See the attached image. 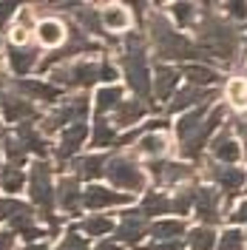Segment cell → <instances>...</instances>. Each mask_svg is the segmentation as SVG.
Masks as SVG:
<instances>
[{"instance_id":"obj_1","label":"cell","mask_w":247,"mask_h":250,"mask_svg":"<svg viewBox=\"0 0 247 250\" xmlns=\"http://www.w3.org/2000/svg\"><path fill=\"white\" fill-rule=\"evenodd\" d=\"M199 20H196V48L202 51V57L207 60V65L216 68V62L222 65H233L239 57V46H242V31L233 26L222 12H213V6H199Z\"/></svg>"},{"instance_id":"obj_2","label":"cell","mask_w":247,"mask_h":250,"mask_svg":"<svg viewBox=\"0 0 247 250\" xmlns=\"http://www.w3.org/2000/svg\"><path fill=\"white\" fill-rule=\"evenodd\" d=\"M145 29H148L151 46H154L159 60H176L182 65L185 62H207L202 57V51L196 48V43L187 34H182L162 12H151L145 17Z\"/></svg>"},{"instance_id":"obj_3","label":"cell","mask_w":247,"mask_h":250,"mask_svg":"<svg viewBox=\"0 0 247 250\" xmlns=\"http://www.w3.org/2000/svg\"><path fill=\"white\" fill-rule=\"evenodd\" d=\"M120 71H123L128 88L134 91L137 100L145 105H151V94H154V74L148 65V48H145V34L128 31L123 37V57H120Z\"/></svg>"},{"instance_id":"obj_4","label":"cell","mask_w":247,"mask_h":250,"mask_svg":"<svg viewBox=\"0 0 247 250\" xmlns=\"http://www.w3.org/2000/svg\"><path fill=\"white\" fill-rule=\"evenodd\" d=\"M29 196L31 205L40 210L48 222V233H57V216H54V182H51V165L48 159H34L29 168Z\"/></svg>"},{"instance_id":"obj_5","label":"cell","mask_w":247,"mask_h":250,"mask_svg":"<svg viewBox=\"0 0 247 250\" xmlns=\"http://www.w3.org/2000/svg\"><path fill=\"white\" fill-rule=\"evenodd\" d=\"M103 173L108 176L111 188L125 190L128 196L131 193H142L145 190V182H148L145 168L128 154H108V162H105V171Z\"/></svg>"},{"instance_id":"obj_6","label":"cell","mask_w":247,"mask_h":250,"mask_svg":"<svg viewBox=\"0 0 247 250\" xmlns=\"http://www.w3.org/2000/svg\"><path fill=\"white\" fill-rule=\"evenodd\" d=\"M225 114H227V105L225 103H216L213 108L207 111V117H205V123L187 137V140H182L179 145V151H182V156H185L187 162H196L202 156V151H205V145H210V140L216 137V131L225 125Z\"/></svg>"},{"instance_id":"obj_7","label":"cell","mask_w":247,"mask_h":250,"mask_svg":"<svg viewBox=\"0 0 247 250\" xmlns=\"http://www.w3.org/2000/svg\"><path fill=\"white\" fill-rule=\"evenodd\" d=\"M94 83H100V62L91 60H74L51 68V85L57 88H91Z\"/></svg>"},{"instance_id":"obj_8","label":"cell","mask_w":247,"mask_h":250,"mask_svg":"<svg viewBox=\"0 0 247 250\" xmlns=\"http://www.w3.org/2000/svg\"><path fill=\"white\" fill-rule=\"evenodd\" d=\"M88 111H91V103H88L85 94H77V97H71V100H65V103H57L54 111L43 120V131L51 134V131H65L68 125L85 123Z\"/></svg>"},{"instance_id":"obj_9","label":"cell","mask_w":247,"mask_h":250,"mask_svg":"<svg viewBox=\"0 0 247 250\" xmlns=\"http://www.w3.org/2000/svg\"><path fill=\"white\" fill-rule=\"evenodd\" d=\"M225 210H227V205H225V196L219 193V188H210V185H199L196 188L193 213H196V219H199L202 225L213 228L216 222H222Z\"/></svg>"},{"instance_id":"obj_10","label":"cell","mask_w":247,"mask_h":250,"mask_svg":"<svg viewBox=\"0 0 247 250\" xmlns=\"http://www.w3.org/2000/svg\"><path fill=\"white\" fill-rule=\"evenodd\" d=\"M145 171L154 176V182L159 188L182 185L187 179H193V165L190 162H176V159H151Z\"/></svg>"},{"instance_id":"obj_11","label":"cell","mask_w":247,"mask_h":250,"mask_svg":"<svg viewBox=\"0 0 247 250\" xmlns=\"http://www.w3.org/2000/svg\"><path fill=\"white\" fill-rule=\"evenodd\" d=\"M207 148H210L213 162H219V165H239V159L245 156L242 154V145H239V137H236V131H233V123L222 125Z\"/></svg>"},{"instance_id":"obj_12","label":"cell","mask_w":247,"mask_h":250,"mask_svg":"<svg viewBox=\"0 0 247 250\" xmlns=\"http://www.w3.org/2000/svg\"><path fill=\"white\" fill-rule=\"evenodd\" d=\"M207 173H210V179L216 182L219 193L233 202V196L247 185V171H242L239 165H219V162H210L207 165Z\"/></svg>"},{"instance_id":"obj_13","label":"cell","mask_w":247,"mask_h":250,"mask_svg":"<svg viewBox=\"0 0 247 250\" xmlns=\"http://www.w3.org/2000/svg\"><path fill=\"white\" fill-rule=\"evenodd\" d=\"M148 228H151V222L137 210H125L120 213V222H117V228H114V239L120 242V245H131V248H137L139 242L148 236Z\"/></svg>"},{"instance_id":"obj_14","label":"cell","mask_w":247,"mask_h":250,"mask_svg":"<svg viewBox=\"0 0 247 250\" xmlns=\"http://www.w3.org/2000/svg\"><path fill=\"white\" fill-rule=\"evenodd\" d=\"M9 88L17 91L20 97H26L29 103H46V105H57L60 103V88L51 85L46 80H9Z\"/></svg>"},{"instance_id":"obj_15","label":"cell","mask_w":247,"mask_h":250,"mask_svg":"<svg viewBox=\"0 0 247 250\" xmlns=\"http://www.w3.org/2000/svg\"><path fill=\"white\" fill-rule=\"evenodd\" d=\"M219 97L216 88H196V85H185L176 88V94L170 97L168 111L170 114H185V111L196 108V105H213V100Z\"/></svg>"},{"instance_id":"obj_16","label":"cell","mask_w":247,"mask_h":250,"mask_svg":"<svg viewBox=\"0 0 247 250\" xmlns=\"http://www.w3.org/2000/svg\"><path fill=\"white\" fill-rule=\"evenodd\" d=\"M131 202L128 193H120L114 188L105 185H88L82 190V208L88 210H108V208H123V205Z\"/></svg>"},{"instance_id":"obj_17","label":"cell","mask_w":247,"mask_h":250,"mask_svg":"<svg viewBox=\"0 0 247 250\" xmlns=\"http://www.w3.org/2000/svg\"><path fill=\"white\" fill-rule=\"evenodd\" d=\"M71 15H74L77 29L82 31V34H88L91 40L105 37L111 46H117V40H114L111 34H105V26H103V17H100V9H97V6H91V3H77V6L71 9Z\"/></svg>"},{"instance_id":"obj_18","label":"cell","mask_w":247,"mask_h":250,"mask_svg":"<svg viewBox=\"0 0 247 250\" xmlns=\"http://www.w3.org/2000/svg\"><path fill=\"white\" fill-rule=\"evenodd\" d=\"M85 140H88V125H85V123L68 125V128H65V131L60 134V142H57V148H54V159H57V165L62 168L68 159H74Z\"/></svg>"},{"instance_id":"obj_19","label":"cell","mask_w":247,"mask_h":250,"mask_svg":"<svg viewBox=\"0 0 247 250\" xmlns=\"http://www.w3.org/2000/svg\"><path fill=\"white\" fill-rule=\"evenodd\" d=\"M0 111H3V117L9 120V123H29L31 117H37V108H34V103H29L26 97H20L17 91H12L9 85H6V91L0 94Z\"/></svg>"},{"instance_id":"obj_20","label":"cell","mask_w":247,"mask_h":250,"mask_svg":"<svg viewBox=\"0 0 247 250\" xmlns=\"http://www.w3.org/2000/svg\"><path fill=\"white\" fill-rule=\"evenodd\" d=\"M54 205L65 213H71V216H77L82 210V190H80L77 176H62L54 185Z\"/></svg>"},{"instance_id":"obj_21","label":"cell","mask_w":247,"mask_h":250,"mask_svg":"<svg viewBox=\"0 0 247 250\" xmlns=\"http://www.w3.org/2000/svg\"><path fill=\"white\" fill-rule=\"evenodd\" d=\"M6 60H9L12 74L23 80L40 65V51L34 46H26V43H23V46H15V43H12V46L6 48Z\"/></svg>"},{"instance_id":"obj_22","label":"cell","mask_w":247,"mask_h":250,"mask_svg":"<svg viewBox=\"0 0 247 250\" xmlns=\"http://www.w3.org/2000/svg\"><path fill=\"white\" fill-rule=\"evenodd\" d=\"M179 77H185L187 85H196V88H216L222 83L219 68L205 65V62H185V65H179Z\"/></svg>"},{"instance_id":"obj_23","label":"cell","mask_w":247,"mask_h":250,"mask_svg":"<svg viewBox=\"0 0 247 250\" xmlns=\"http://www.w3.org/2000/svg\"><path fill=\"white\" fill-rule=\"evenodd\" d=\"M154 97L156 100H162V103H170V97L176 94L179 88V68L176 65H168V62H159L154 71Z\"/></svg>"},{"instance_id":"obj_24","label":"cell","mask_w":247,"mask_h":250,"mask_svg":"<svg viewBox=\"0 0 247 250\" xmlns=\"http://www.w3.org/2000/svg\"><path fill=\"white\" fill-rule=\"evenodd\" d=\"M15 137H17V142L23 145V151L26 154H34L37 159H46L48 156V142H46V137H43V131L37 128V125H31V120L29 123H20L15 128Z\"/></svg>"},{"instance_id":"obj_25","label":"cell","mask_w":247,"mask_h":250,"mask_svg":"<svg viewBox=\"0 0 247 250\" xmlns=\"http://www.w3.org/2000/svg\"><path fill=\"white\" fill-rule=\"evenodd\" d=\"M105 162H108V154H88V156H77L74 162H71V176H77L80 182L85 179V182H91L97 176H103L105 171Z\"/></svg>"},{"instance_id":"obj_26","label":"cell","mask_w":247,"mask_h":250,"mask_svg":"<svg viewBox=\"0 0 247 250\" xmlns=\"http://www.w3.org/2000/svg\"><path fill=\"white\" fill-rule=\"evenodd\" d=\"M65 37H68V26L57 17H46L37 23V40L46 48H60L65 43Z\"/></svg>"},{"instance_id":"obj_27","label":"cell","mask_w":247,"mask_h":250,"mask_svg":"<svg viewBox=\"0 0 247 250\" xmlns=\"http://www.w3.org/2000/svg\"><path fill=\"white\" fill-rule=\"evenodd\" d=\"M148 114V105L142 103V100H123L117 111H114V128H131V125H137L142 117Z\"/></svg>"},{"instance_id":"obj_28","label":"cell","mask_w":247,"mask_h":250,"mask_svg":"<svg viewBox=\"0 0 247 250\" xmlns=\"http://www.w3.org/2000/svg\"><path fill=\"white\" fill-rule=\"evenodd\" d=\"M148 233L154 236V242H170V239H182L187 233L185 219H156L151 222Z\"/></svg>"},{"instance_id":"obj_29","label":"cell","mask_w":247,"mask_h":250,"mask_svg":"<svg viewBox=\"0 0 247 250\" xmlns=\"http://www.w3.org/2000/svg\"><path fill=\"white\" fill-rule=\"evenodd\" d=\"M120 103H123V88H120L117 83L103 85V88H97V94H94V111H97V117L114 114Z\"/></svg>"},{"instance_id":"obj_30","label":"cell","mask_w":247,"mask_h":250,"mask_svg":"<svg viewBox=\"0 0 247 250\" xmlns=\"http://www.w3.org/2000/svg\"><path fill=\"white\" fill-rule=\"evenodd\" d=\"M123 137H117V128L105 123V117H97L91 125V148H120Z\"/></svg>"},{"instance_id":"obj_31","label":"cell","mask_w":247,"mask_h":250,"mask_svg":"<svg viewBox=\"0 0 247 250\" xmlns=\"http://www.w3.org/2000/svg\"><path fill=\"white\" fill-rule=\"evenodd\" d=\"M213 108V105H196V108L185 111V114H179V120H176V137H179V142L187 140L196 128H199L202 123H205V117H207V111Z\"/></svg>"},{"instance_id":"obj_32","label":"cell","mask_w":247,"mask_h":250,"mask_svg":"<svg viewBox=\"0 0 247 250\" xmlns=\"http://www.w3.org/2000/svg\"><path fill=\"white\" fill-rule=\"evenodd\" d=\"M139 213L145 219H156V216H168L170 213V196L162 193V190H151L142 196L139 202Z\"/></svg>"},{"instance_id":"obj_33","label":"cell","mask_w":247,"mask_h":250,"mask_svg":"<svg viewBox=\"0 0 247 250\" xmlns=\"http://www.w3.org/2000/svg\"><path fill=\"white\" fill-rule=\"evenodd\" d=\"M170 23L176 29H193L196 20H199V6L196 3H170Z\"/></svg>"},{"instance_id":"obj_34","label":"cell","mask_w":247,"mask_h":250,"mask_svg":"<svg viewBox=\"0 0 247 250\" xmlns=\"http://www.w3.org/2000/svg\"><path fill=\"white\" fill-rule=\"evenodd\" d=\"M100 17H103L105 31H128V26H131V15L125 12V6H120V3H108L100 12Z\"/></svg>"},{"instance_id":"obj_35","label":"cell","mask_w":247,"mask_h":250,"mask_svg":"<svg viewBox=\"0 0 247 250\" xmlns=\"http://www.w3.org/2000/svg\"><path fill=\"white\" fill-rule=\"evenodd\" d=\"M23 182H26V173L20 165H0V190L3 193H9V196H15L23 190Z\"/></svg>"},{"instance_id":"obj_36","label":"cell","mask_w":247,"mask_h":250,"mask_svg":"<svg viewBox=\"0 0 247 250\" xmlns=\"http://www.w3.org/2000/svg\"><path fill=\"white\" fill-rule=\"evenodd\" d=\"M114 219L111 216H103V213H97V216H85L80 222V230L85 236H91V239H105L108 233H114Z\"/></svg>"},{"instance_id":"obj_37","label":"cell","mask_w":247,"mask_h":250,"mask_svg":"<svg viewBox=\"0 0 247 250\" xmlns=\"http://www.w3.org/2000/svg\"><path fill=\"white\" fill-rule=\"evenodd\" d=\"M216 230L213 228H207V225H199V228H193L190 233H187L185 245L190 250H216Z\"/></svg>"},{"instance_id":"obj_38","label":"cell","mask_w":247,"mask_h":250,"mask_svg":"<svg viewBox=\"0 0 247 250\" xmlns=\"http://www.w3.org/2000/svg\"><path fill=\"white\" fill-rule=\"evenodd\" d=\"M165 148H168V140H165L159 131L145 134V137H139V140H137V151H139V154H145V156H151V159H162Z\"/></svg>"},{"instance_id":"obj_39","label":"cell","mask_w":247,"mask_h":250,"mask_svg":"<svg viewBox=\"0 0 247 250\" xmlns=\"http://www.w3.org/2000/svg\"><path fill=\"white\" fill-rule=\"evenodd\" d=\"M193 199H196V188L187 185V188H179L173 196H170V213L176 216H187L193 210Z\"/></svg>"},{"instance_id":"obj_40","label":"cell","mask_w":247,"mask_h":250,"mask_svg":"<svg viewBox=\"0 0 247 250\" xmlns=\"http://www.w3.org/2000/svg\"><path fill=\"white\" fill-rule=\"evenodd\" d=\"M0 151H3V156H6V159H9V165H20V168L26 165V156H29V154L23 151V145L17 142L15 134H6V137H3V142H0Z\"/></svg>"},{"instance_id":"obj_41","label":"cell","mask_w":247,"mask_h":250,"mask_svg":"<svg viewBox=\"0 0 247 250\" xmlns=\"http://www.w3.org/2000/svg\"><path fill=\"white\" fill-rule=\"evenodd\" d=\"M23 213H34L31 205L20 202L15 196H3V199H0V222H12V219L23 216Z\"/></svg>"},{"instance_id":"obj_42","label":"cell","mask_w":247,"mask_h":250,"mask_svg":"<svg viewBox=\"0 0 247 250\" xmlns=\"http://www.w3.org/2000/svg\"><path fill=\"white\" fill-rule=\"evenodd\" d=\"M247 242H245V233L239 228H225V233L216 239V250H245Z\"/></svg>"},{"instance_id":"obj_43","label":"cell","mask_w":247,"mask_h":250,"mask_svg":"<svg viewBox=\"0 0 247 250\" xmlns=\"http://www.w3.org/2000/svg\"><path fill=\"white\" fill-rule=\"evenodd\" d=\"M222 15L227 17L230 23H245L247 20V3L245 0H227V3H219Z\"/></svg>"},{"instance_id":"obj_44","label":"cell","mask_w":247,"mask_h":250,"mask_svg":"<svg viewBox=\"0 0 247 250\" xmlns=\"http://www.w3.org/2000/svg\"><path fill=\"white\" fill-rule=\"evenodd\" d=\"M227 103L247 108V80H230L227 83Z\"/></svg>"},{"instance_id":"obj_45","label":"cell","mask_w":247,"mask_h":250,"mask_svg":"<svg viewBox=\"0 0 247 250\" xmlns=\"http://www.w3.org/2000/svg\"><path fill=\"white\" fill-rule=\"evenodd\" d=\"M57 250H91V248H88V242H85L80 233L68 230V233L62 236V242H60V248Z\"/></svg>"},{"instance_id":"obj_46","label":"cell","mask_w":247,"mask_h":250,"mask_svg":"<svg viewBox=\"0 0 247 250\" xmlns=\"http://www.w3.org/2000/svg\"><path fill=\"white\" fill-rule=\"evenodd\" d=\"M137 250H185L182 239H170V242H148V245H139Z\"/></svg>"},{"instance_id":"obj_47","label":"cell","mask_w":247,"mask_h":250,"mask_svg":"<svg viewBox=\"0 0 247 250\" xmlns=\"http://www.w3.org/2000/svg\"><path fill=\"white\" fill-rule=\"evenodd\" d=\"M233 222V228H239V225H247V199H242V202L236 205L230 210V216H227Z\"/></svg>"},{"instance_id":"obj_48","label":"cell","mask_w":247,"mask_h":250,"mask_svg":"<svg viewBox=\"0 0 247 250\" xmlns=\"http://www.w3.org/2000/svg\"><path fill=\"white\" fill-rule=\"evenodd\" d=\"M17 9H20L17 3H0V31L9 26V20L17 15Z\"/></svg>"},{"instance_id":"obj_49","label":"cell","mask_w":247,"mask_h":250,"mask_svg":"<svg viewBox=\"0 0 247 250\" xmlns=\"http://www.w3.org/2000/svg\"><path fill=\"white\" fill-rule=\"evenodd\" d=\"M233 131L242 137V140H239V145H242V154L247 156V123H239V120H236V123H233Z\"/></svg>"},{"instance_id":"obj_50","label":"cell","mask_w":247,"mask_h":250,"mask_svg":"<svg viewBox=\"0 0 247 250\" xmlns=\"http://www.w3.org/2000/svg\"><path fill=\"white\" fill-rule=\"evenodd\" d=\"M0 250H15V233L12 230H0Z\"/></svg>"},{"instance_id":"obj_51","label":"cell","mask_w":247,"mask_h":250,"mask_svg":"<svg viewBox=\"0 0 247 250\" xmlns=\"http://www.w3.org/2000/svg\"><path fill=\"white\" fill-rule=\"evenodd\" d=\"M123 245L117 242V239H100L97 245H94V250H120Z\"/></svg>"},{"instance_id":"obj_52","label":"cell","mask_w":247,"mask_h":250,"mask_svg":"<svg viewBox=\"0 0 247 250\" xmlns=\"http://www.w3.org/2000/svg\"><path fill=\"white\" fill-rule=\"evenodd\" d=\"M23 250H51V248H48L46 242H29V245H26Z\"/></svg>"},{"instance_id":"obj_53","label":"cell","mask_w":247,"mask_h":250,"mask_svg":"<svg viewBox=\"0 0 247 250\" xmlns=\"http://www.w3.org/2000/svg\"><path fill=\"white\" fill-rule=\"evenodd\" d=\"M245 242H247V230H245Z\"/></svg>"},{"instance_id":"obj_54","label":"cell","mask_w":247,"mask_h":250,"mask_svg":"<svg viewBox=\"0 0 247 250\" xmlns=\"http://www.w3.org/2000/svg\"><path fill=\"white\" fill-rule=\"evenodd\" d=\"M0 156H3V151H0Z\"/></svg>"},{"instance_id":"obj_55","label":"cell","mask_w":247,"mask_h":250,"mask_svg":"<svg viewBox=\"0 0 247 250\" xmlns=\"http://www.w3.org/2000/svg\"><path fill=\"white\" fill-rule=\"evenodd\" d=\"M245 62H247V60H245Z\"/></svg>"}]
</instances>
